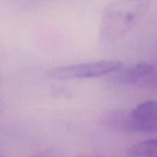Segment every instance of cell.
<instances>
[{"label": "cell", "instance_id": "6da1fadb", "mask_svg": "<svg viewBox=\"0 0 157 157\" xmlns=\"http://www.w3.org/2000/svg\"><path fill=\"white\" fill-rule=\"evenodd\" d=\"M150 5V0H115L103 12L100 25V41L113 44L125 36L140 22Z\"/></svg>", "mask_w": 157, "mask_h": 157}, {"label": "cell", "instance_id": "7a4b0ae2", "mask_svg": "<svg viewBox=\"0 0 157 157\" xmlns=\"http://www.w3.org/2000/svg\"><path fill=\"white\" fill-rule=\"evenodd\" d=\"M121 66V61L102 60L54 67L48 71L46 75L48 78L58 81L99 78L113 73Z\"/></svg>", "mask_w": 157, "mask_h": 157}, {"label": "cell", "instance_id": "3957f363", "mask_svg": "<svg viewBox=\"0 0 157 157\" xmlns=\"http://www.w3.org/2000/svg\"><path fill=\"white\" fill-rule=\"evenodd\" d=\"M125 133H157V101L150 100L127 112Z\"/></svg>", "mask_w": 157, "mask_h": 157}, {"label": "cell", "instance_id": "277c9868", "mask_svg": "<svg viewBox=\"0 0 157 157\" xmlns=\"http://www.w3.org/2000/svg\"><path fill=\"white\" fill-rule=\"evenodd\" d=\"M156 68V65L147 62H138L127 67L121 66L112 73L110 81L117 85L144 86Z\"/></svg>", "mask_w": 157, "mask_h": 157}, {"label": "cell", "instance_id": "5b68a950", "mask_svg": "<svg viewBox=\"0 0 157 157\" xmlns=\"http://www.w3.org/2000/svg\"><path fill=\"white\" fill-rule=\"evenodd\" d=\"M127 153L130 157H157V138L133 144Z\"/></svg>", "mask_w": 157, "mask_h": 157}, {"label": "cell", "instance_id": "8992f818", "mask_svg": "<svg viewBox=\"0 0 157 157\" xmlns=\"http://www.w3.org/2000/svg\"><path fill=\"white\" fill-rule=\"evenodd\" d=\"M144 87H150V88L156 89L157 90V67L155 71L153 73V75L144 83Z\"/></svg>", "mask_w": 157, "mask_h": 157}, {"label": "cell", "instance_id": "52a82bcc", "mask_svg": "<svg viewBox=\"0 0 157 157\" xmlns=\"http://www.w3.org/2000/svg\"><path fill=\"white\" fill-rule=\"evenodd\" d=\"M76 157H102V156H95V155H81V156H78Z\"/></svg>", "mask_w": 157, "mask_h": 157}, {"label": "cell", "instance_id": "ba28073f", "mask_svg": "<svg viewBox=\"0 0 157 157\" xmlns=\"http://www.w3.org/2000/svg\"><path fill=\"white\" fill-rule=\"evenodd\" d=\"M1 157H3V156H1Z\"/></svg>", "mask_w": 157, "mask_h": 157}]
</instances>
